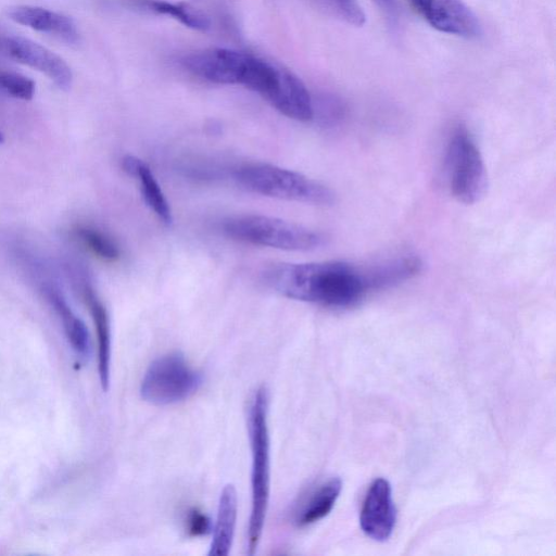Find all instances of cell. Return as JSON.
<instances>
[{
    "label": "cell",
    "mask_w": 556,
    "mask_h": 556,
    "mask_svg": "<svg viewBox=\"0 0 556 556\" xmlns=\"http://www.w3.org/2000/svg\"><path fill=\"white\" fill-rule=\"evenodd\" d=\"M264 281L286 298L332 308L352 307L369 291L364 270L341 261L278 264Z\"/></svg>",
    "instance_id": "6da1fadb"
},
{
    "label": "cell",
    "mask_w": 556,
    "mask_h": 556,
    "mask_svg": "<svg viewBox=\"0 0 556 556\" xmlns=\"http://www.w3.org/2000/svg\"><path fill=\"white\" fill-rule=\"evenodd\" d=\"M268 391L263 386L253 394L248 416V428L252 455L251 514L248 529L249 555H254L265 523L270 485V457L268 430Z\"/></svg>",
    "instance_id": "7a4b0ae2"
},
{
    "label": "cell",
    "mask_w": 556,
    "mask_h": 556,
    "mask_svg": "<svg viewBox=\"0 0 556 556\" xmlns=\"http://www.w3.org/2000/svg\"><path fill=\"white\" fill-rule=\"evenodd\" d=\"M236 182L264 197L313 205H331L333 191L301 173L267 163H250L233 173Z\"/></svg>",
    "instance_id": "3957f363"
},
{
    "label": "cell",
    "mask_w": 556,
    "mask_h": 556,
    "mask_svg": "<svg viewBox=\"0 0 556 556\" xmlns=\"http://www.w3.org/2000/svg\"><path fill=\"white\" fill-rule=\"evenodd\" d=\"M222 227L224 233L233 240L283 251H312L325 243L320 232L267 215L231 216L223 222Z\"/></svg>",
    "instance_id": "277c9868"
},
{
    "label": "cell",
    "mask_w": 556,
    "mask_h": 556,
    "mask_svg": "<svg viewBox=\"0 0 556 556\" xmlns=\"http://www.w3.org/2000/svg\"><path fill=\"white\" fill-rule=\"evenodd\" d=\"M445 169L452 195L464 204L480 201L488 189L482 155L465 125H457L447 141Z\"/></svg>",
    "instance_id": "5b68a950"
},
{
    "label": "cell",
    "mask_w": 556,
    "mask_h": 556,
    "mask_svg": "<svg viewBox=\"0 0 556 556\" xmlns=\"http://www.w3.org/2000/svg\"><path fill=\"white\" fill-rule=\"evenodd\" d=\"M202 384V375L179 352L154 359L140 386L142 399L155 405H170L191 396Z\"/></svg>",
    "instance_id": "8992f818"
},
{
    "label": "cell",
    "mask_w": 556,
    "mask_h": 556,
    "mask_svg": "<svg viewBox=\"0 0 556 556\" xmlns=\"http://www.w3.org/2000/svg\"><path fill=\"white\" fill-rule=\"evenodd\" d=\"M252 55L227 48H210L187 54L182 66L191 74L222 85H242Z\"/></svg>",
    "instance_id": "52a82bcc"
},
{
    "label": "cell",
    "mask_w": 556,
    "mask_h": 556,
    "mask_svg": "<svg viewBox=\"0 0 556 556\" xmlns=\"http://www.w3.org/2000/svg\"><path fill=\"white\" fill-rule=\"evenodd\" d=\"M413 10L432 28L472 39L481 35L478 16L462 0H409Z\"/></svg>",
    "instance_id": "ba28073f"
},
{
    "label": "cell",
    "mask_w": 556,
    "mask_h": 556,
    "mask_svg": "<svg viewBox=\"0 0 556 556\" xmlns=\"http://www.w3.org/2000/svg\"><path fill=\"white\" fill-rule=\"evenodd\" d=\"M1 47L11 59L41 72L60 89L68 90L71 88L73 83L71 67L48 48L18 36L3 38Z\"/></svg>",
    "instance_id": "9c48e42d"
},
{
    "label": "cell",
    "mask_w": 556,
    "mask_h": 556,
    "mask_svg": "<svg viewBox=\"0 0 556 556\" xmlns=\"http://www.w3.org/2000/svg\"><path fill=\"white\" fill-rule=\"evenodd\" d=\"M395 522L391 485L386 479L378 478L365 496L359 515L361 528L370 539L382 542L389 539Z\"/></svg>",
    "instance_id": "30bf717a"
},
{
    "label": "cell",
    "mask_w": 556,
    "mask_h": 556,
    "mask_svg": "<svg viewBox=\"0 0 556 556\" xmlns=\"http://www.w3.org/2000/svg\"><path fill=\"white\" fill-rule=\"evenodd\" d=\"M279 113L298 121L313 119V98L304 83L292 72L279 67L278 84L265 98Z\"/></svg>",
    "instance_id": "8fae6325"
},
{
    "label": "cell",
    "mask_w": 556,
    "mask_h": 556,
    "mask_svg": "<svg viewBox=\"0 0 556 556\" xmlns=\"http://www.w3.org/2000/svg\"><path fill=\"white\" fill-rule=\"evenodd\" d=\"M8 16L17 24L53 35L67 43L79 42V33L72 18L61 13L35 5L10 8Z\"/></svg>",
    "instance_id": "7c38bea8"
},
{
    "label": "cell",
    "mask_w": 556,
    "mask_h": 556,
    "mask_svg": "<svg viewBox=\"0 0 556 556\" xmlns=\"http://www.w3.org/2000/svg\"><path fill=\"white\" fill-rule=\"evenodd\" d=\"M421 269V258L405 252L383 258L363 270L370 291L397 286L418 275Z\"/></svg>",
    "instance_id": "4fadbf2b"
},
{
    "label": "cell",
    "mask_w": 556,
    "mask_h": 556,
    "mask_svg": "<svg viewBox=\"0 0 556 556\" xmlns=\"http://www.w3.org/2000/svg\"><path fill=\"white\" fill-rule=\"evenodd\" d=\"M41 291L59 316L72 349L79 357L87 358L90 354V338L84 321L71 309L60 289L52 282H42Z\"/></svg>",
    "instance_id": "5bb4252c"
},
{
    "label": "cell",
    "mask_w": 556,
    "mask_h": 556,
    "mask_svg": "<svg viewBox=\"0 0 556 556\" xmlns=\"http://www.w3.org/2000/svg\"><path fill=\"white\" fill-rule=\"evenodd\" d=\"M122 166L128 175L138 180L141 195L150 210L164 224L170 225L173 223L170 205L151 168L134 155L124 156Z\"/></svg>",
    "instance_id": "9a60e30c"
},
{
    "label": "cell",
    "mask_w": 556,
    "mask_h": 556,
    "mask_svg": "<svg viewBox=\"0 0 556 556\" xmlns=\"http://www.w3.org/2000/svg\"><path fill=\"white\" fill-rule=\"evenodd\" d=\"M84 299L89 307L98 345V372L102 389L108 390L110 383L111 366V326L108 311L99 300L92 288L85 286L83 288Z\"/></svg>",
    "instance_id": "2e32d148"
},
{
    "label": "cell",
    "mask_w": 556,
    "mask_h": 556,
    "mask_svg": "<svg viewBox=\"0 0 556 556\" xmlns=\"http://www.w3.org/2000/svg\"><path fill=\"white\" fill-rule=\"evenodd\" d=\"M237 492L232 484L224 486L218 502L217 517L210 545V556H226L232 545L237 520Z\"/></svg>",
    "instance_id": "e0dca14e"
},
{
    "label": "cell",
    "mask_w": 556,
    "mask_h": 556,
    "mask_svg": "<svg viewBox=\"0 0 556 556\" xmlns=\"http://www.w3.org/2000/svg\"><path fill=\"white\" fill-rule=\"evenodd\" d=\"M342 489L340 478H331L319 485L299 510L295 522L306 527L325 518L333 508Z\"/></svg>",
    "instance_id": "ac0fdd59"
},
{
    "label": "cell",
    "mask_w": 556,
    "mask_h": 556,
    "mask_svg": "<svg viewBox=\"0 0 556 556\" xmlns=\"http://www.w3.org/2000/svg\"><path fill=\"white\" fill-rule=\"evenodd\" d=\"M141 3L147 10L156 14L172 16L192 29L206 30L210 28L211 22L208 17L202 11L189 4L162 0H142Z\"/></svg>",
    "instance_id": "d6986e66"
},
{
    "label": "cell",
    "mask_w": 556,
    "mask_h": 556,
    "mask_svg": "<svg viewBox=\"0 0 556 556\" xmlns=\"http://www.w3.org/2000/svg\"><path fill=\"white\" fill-rule=\"evenodd\" d=\"M76 238L96 256L108 262L119 258L121 251L116 242L103 231L89 226H80Z\"/></svg>",
    "instance_id": "ffe728a7"
},
{
    "label": "cell",
    "mask_w": 556,
    "mask_h": 556,
    "mask_svg": "<svg viewBox=\"0 0 556 556\" xmlns=\"http://www.w3.org/2000/svg\"><path fill=\"white\" fill-rule=\"evenodd\" d=\"M330 15L355 27L366 23V14L357 0H314Z\"/></svg>",
    "instance_id": "44dd1931"
},
{
    "label": "cell",
    "mask_w": 556,
    "mask_h": 556,
    "mask_svg": "<svg viewBox=\"0 0 556 556\" xmlns=\"http://www.w3.org/2000/svg\"><path fill=\"white\" fill-rule=\"evenodd\" d=\"M0 90L21 100L33 99L36 90L35 81L22 74L0 71Z\"/></svg>",
    "instance_id": "7402d4cb"
},
{
    "label": "cell",
    "mask_w": 556,
    "mask_h": 556,
    "mask_svg": "<svg viewBox=\"0 0 556 556\" xmlns=\"http://www.w3.org/2000/svg\"><path fill=\"white\" fill-rule=\"evenodd\" d=\"M314 115H317L319 122L324 125L330 126L338 123L344 115V105L334 97H324L317 104L313 102Z\"/></svg>",
    "instance_id": "603a6c76"
},
{
    "label": "cell",
    "mask_w": 556,
    "mask_h": 556,
    "mask_svg": "<svg viewBox=\"0 0 556 556\" xmlns=\"http://www.w3.org/2000/svg\"><path fill=\"white\" fill-rule=\"evenodd\" d=\"M187 527L189 534L198 536L208 533L212 525L210 518L205 514L193 509L188 516Z\"/></svg>",
    "instance_id": "cb8c5ba5"
},
{
    "label": "cell",
    "mask_w": 556,
    "mask_h": 556,
    "mask_svg": "<svg viewBox=\"0 0 556 556\" xmlns=\"http://www.w3.org/2000/svg\"><path fill=\"white\" fill-rule=\"evenodd\" d=\"M381 7L391 10L394 5V0H375Z\"/></svg>",
    "instance_id": "d4e9b609"
},
{
    "label": "cell",
    "mask_w": 556,
    "mask_h": 556,
    "mask_svg": "<svg viewBox=\"0 0 556 556\" xmlns=\"http://www.w3.org/2000/svg\"><path fill=\"white\" fill-rule=\"evenodd\" d=\"M2 142H3V136H2V134L0 132V143H2Z\"/></svg>",
    "instance_id": "484cf974"
}]
</instances>
